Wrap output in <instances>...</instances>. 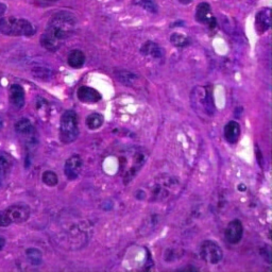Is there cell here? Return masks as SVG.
Listing matches in <instances>:
<instances>
[{
    "mask_svg": "<svg viewBox=\"0 0 272 272\" xmlns=\"http://www.w3.org/2000/svg\"><path fill=\"white\" fill-rule=\"evenodd\" d=\"M83 167V161L80 155L75 154L67 158L64 166V173L68 180H76L81 173Z\"/></svg>",
    "mask_w": 272,
    "mask_h": 272,
    "instance_id": "cell-6",
    "label": "cell"
},
{
    "mask_svg": "<svg viewBox=\"0 0 272 272\" xmlns=\"http://www.w3.org/2000/svg\"><path fill=\"white\" fill-rule=\"evenodd\" d=\"M30 209L25 203L12 204L5 211L0 212V228L9 226L12 223H24L29 219Z\"/></svg>",
    "mask_w": 272,
    "mask_h": 272,
    "instance_id": "cell-3",
    "label": "cell"
},
{
    "mask_svg": "<svg viewBox=\"0 0 272 272\" xmlns=\"http://www.w3.org/2000/svg\"><path fill=\"white\" fill-rule=\"evenodd\" d=\"M46 2H50V3H56L58 0H46Z\"/></svg>",
    "mask_w": 272,
    "mask_h": 272,
    "instance_id": "cell-28",
    "label": "cell"
},
{
    "mask_svg": "<svg viewBox=\"0 0 272 272\" xmlns=\"http://www.w3.org/2000/svg\"><path fill=\"white\" fill-rule=\"evenodd\" d=\"M0 33L8 36H31L35 33L34 26L25 18L2 17L0 18Z\"/></svg>",
    "mask_w": 272,
    "mask_h": 272,
    "instance_id": "cell-2",
    "label": "cell"
},
{
    "mask_svg": "<svg viewBox=\"0 0 272 272\" xmlns=\"http://www.w3.org/2000/svg\"><path fill=\"white\" fill-rule=\"evenodd\" d=\"M6 11H7V6L4 3L0 2V16H3L6 13Z\"/></svg>",
    "mask_w": 272,
    "mask_h": 272,
    "instance_id": "cell-25",
    "label": "cell"
},
{
    "mask_svg": "<svg viewBox=\"0 0 272 272\" xmlns=\"http://www.w3.org/2000/svg\"><path fill=\"white\" fill-rule=\"evenodd\" d=\"M79 136L78 116L75 111H65L60 121V141L63 144H71Z\"/></svg>",
    "mask_w": 272,
    "mask_h": 272,
    "instance_id": "cell-4",
    "label": "cell"
},
{
    "mask_svg": "<svg viewBox=\"0 0 272 272\" xmlns=\"http://www.w3.org/2000/svg\"><path fill=\"white\" fill-rule=\"evenodd\" d=\"M11 160L10 157L5 153L0 152V185L6 180V178L9 174V171L11 169Z\"/></svg>",
    "mask_w": 272,
    "mask_h": 272,
    "instance_id": "cell-17",
    "label": "cell"
},
{
    "mask_svg": "<svg viewBox=\"0 0 272 272\" xmlns=\"http://www.w3.org/2000/svg\"><path fill=\"white\" fill-rule=\"evenodd\" d=\"M170 42L175 46V47H185L189 44V39L181 34V33H173L170 36Z\"/></svg>",
    "mask_w": 272,
    "mask_h": 272,
    "instance_id": "cell-22",
    "label": "cell"
},
{
    "mask_svg": "<svg viewBox=\"0 0 272 272\" xmlns=\"http://www.w3.org/2000/svg\"><path fill=\"white\" fill-rule=\"evenodd\" d=\"M15 131L17 134L25 136V138H31L35 130L31 121L28 118H21L15 124Z\"/></svg>",
    "mask_w": 272,
    "mask_h": 272,
    "instance_id": "cell-15",
    "label": "cell"
},
{
    "mask_svg": "<svg viewBox=\"0 0 272 272\" xmlns=\"http://www.w3.org/2000/svg\"><path fill=\"white\" fill-rule=\"evenodd\" d=\"M196 19L203 25L209 26L211 29L216 28L217 26V20L213 14L211 6L207 3H201L198 5L197 10H196Z\"/></svg>",
    "mask_w": 272,
    "mask_h": 272,
    "instance_id": "cell-7",
    "label": "cell"
},
{
    "mask_svg": "<svg viewBox=\"0 0 272 272\" xmlns=\"http://www.w3.org/2000/svg\"><path fill=\"white\" fill-rule=\"evenodd\" d=\"M271 26V12L270 9H264L256 14L255 28L258 33L266 32Z\"/></svg>",
    "mask_w": 272,
    "mask_h": 272,
    "instance_id": "cell-12",
    "label": "cell"
},
{
    "mask_svg": "<svg viewBox=\"0 0 272 272\" xmlns=\"http://www.w3.org/2000/svg\"><path fill=\"white\" fill-rule=\"evenodd\" d=\"M77 27V18L73 13L60 11L54 13L47 24L44 34L40 36V44L49 50H58L64 40L70 38Z\"/></svg>",
    "mask_w": 272,
    "mask_h": 272,
    "instance_id": "cell-1",
    "label": "cell"
},
{
    "mask_svg": "<svg viewBox=\"0 0 272 272\" xmlns=\"http://www.w3.org/2000/svg\"><path fill=\"white\" fill-rule=\"evenodd\" d=\"M86 125L90 130H97L103 125V116L98 113H93L87 116Z\"/></svg>",
    "mask_w": 272,
    "mask_h": 272,
    "instance_id": "cell-19",
    "label": "cell"
},
{
    "mask_svg": "<svg viewBox=\"0 0 272 272\" xmlns=\"http://www.w3.org/2000/svg\"><path fill=\"white\" fill-rule=\"evenodd\" d=\"M33 76L40 80H49L52 78V73L47 68L36 67L35 70H33Z\"/></svg>",
    "mask_w": 272,
    "mask_h": 272,
    "instance_id": "cell-23",
    "label": "cell"
},
{
    "mask_svg": "<svg viewBox=\"0 0 272 272\" xmlns=\"http://www.w3.org/2000/svg\"><path fill=\"white\" fill-rule=\"evenodd\" d=\"M242 234H243V226L238 219H234L231 221L226 225L224 231V237L226 241L231 244L238 243L242 238Z\"/></svg>",
    "mask_w": 272,
    "mask_h": 272,
    "instance_id": "cell-9",
    "label": "cell"
},
{
    "mask_svg": "<svg viewBox=\"0 0 272 272\" xmlns=\"http://www.w3.org/2000/svg\"><path fill=\"white\" fill-rule=\"evenodd\" d=\"M42 180L43 182L47 185V186H50V187H53V186H57L58 183H59V178L56 172H53L51 170H47L43 173L42 175Z\"/></svg>",
    "mask_w": 272,
    "mask_h": 272,
    "instance_id": "cell-21",
    "label": "cell"
},
{
    "mask_svg": "<svg viewBox=\"0 0 272 272\" xmlns=\"http://www.w3.org/2000/svg\"><path fill=\"white\" fill-rule=\"evenodd\" d=\"M115 76L119 82L127 86H132L136 82V80H138V76L127 71H118L115 73Z\"/></svg>",
    "mask_w": 272,
    "mask_h": 272,
    "instance_id": "cell-18",
    "label": "cell"
},
{
    "mask_svg": "<svg viewBox=\"0 0 272 272\" xmlns=\"http://www.w3.org/2000/svg\"><path fill=\"white\" fill-rule=\"evenodd\" d=\"M26 255L27 257H28L29 262L32 264V265H35V266H38L42 264V261H43V254L42 252H40L38 249H35V248H29L26 250Z\"/></svg>",
    "mask_w": 272,
    "mask_h": 272,
    "instance_id": "cell-20",
    "label": "cell"
},
{
    "mask_svg": "<svg viewBox=\"0 0 272 272\" xmlns=\"http://www.w3.org/2000/svg\"><path fill=\"white\" fill-rule=\"evenodd\" d=\"M240 136V126L238 122L232 120L224 127V138L228 143L236 144Z\"/></svg>",
    "mask_w": 272,
    "mask_h": 272,
    "instance_id": "cell-13",
    "label": "cell"
},
{
    "mask_svg": "<svg viewBox=\"0 0 272 272\" xmlns=\"http://www.w3.org/2000/svg\"><path fill=\"white\" fill-rule=\"evenodd\" d=\"M141 51L143 54H145V56L151 57L153 59H161L163 57V54H164V52H163V49L157 44H155L154 42L145 43L142 46Z\"/></svg>",
    "mask_w": 272,
    "mask_h": 272,
    "instance_id": "cell-16",
    "label": "cell"
},
{
    "mask_svg": "<svg viewBox=\"0 0 272 272\" xmlns=\"http://www.w3.org/2000/svg\"><path fill=\"white\" fill-rule=\"evenodd\" d=\"M174 181L172 179H163L162 182H157L152 186L151 189V200L152 201H163L169 197V187L174 186Z\"/></svg>",
    "mask_w": 272,
    "mask_h": 272,
    "instance_id": "cell-8",
    "label": "cell"
},
{
    "mask_svg": "<svg viewBox=\"0 0 272 272\" xmlns=\"http://www.w3.org/2000/svg\"><path fill=\"white\" fill-rule=\"evenodd\" d=\"M179 2H180L181 4L187 5V4H190V3H192V2H193V0H179Z\"/></svg>",
    "mask_w": 272,
    "mask_h": 272,
    "instance_id": "cell-27",
    "label": "cell"
},
{
    "mask_svg": "<svg viewBox=\"0 0 272 272\" xmlns=\"http://www.w3.org/2000/svg\"><path fill=\"white\" fill-rule=\"evenodd\" d=\"M5 246H6V239H5V237L0 236V251L4 250Z\"/></svg>",
    "mask_w": 272,
    "mask_h": 272,
    "instance_id": "cell-26",
    "label": "cell"
},
{
    "mask_svg": "<svg viewBox=\"0 0 272 272\" xmlns=\"http://www.w3.org/2000/svg\"><path fill=\"white\" fill-rule=\"evenodd\" d=\"M77 96L81 102L89 103V104L97 103L102 99L101 94L97 89H95L89 86H81L78 89Z\"/></svg>",
    "mask_w": 272,
    "mask_h": 272,
    "instance_id": "cell-10",
    "label": "cell"
},
{
    "mask_svg": "<svg viewBox=\"0 0 272 272\" xmlns=\"http://www.w3.org/2000/svg\"><path fill=\"white\" fill-rule=\"evenodd\" d=\"M200 256L202 261L209 265L219 264L223 258V251L219 244L213 240H204L200 247Z\"/></svg>",
    "mask_w": 272,
    "mask_h": 272,
    "instance_id": "cell-5",
    "label": "cell"
},
{
    "mask_svg": "<svg viewBox=\"0 0 272 272\" xmlns=\"http://www.w3.org/2000/svg\"><path fill=\"white\" fill-rule=\"evenodd\" d=\"M140 6L151 13L157 12V5L155 0H140Z\"/></svg>",
    "mask_w": 272,
    "mask_h": 272,
    "instance_id": "cell-24",
    "label": "cell"
},
{
    "mask_svg": "<svg viewBox=\"0 0 272 272\" xmlns=\"http://www.w3.org/2000/svg\"><path fill=\"white\" fill-rule=\"evenodd\" d=\"M10 102L16 108H21L25 105L26 101V93L21 85L13 84L10 87Z\"/></svg>",
    "mask_w": 272,
    "mask_h": 272,
    "instance_id": "cell-11",
    "label": "cell"
},
{
    "mask_svg": "<svg viewBox=\"0 0 272 272\" xmlns=\"http://www.w3.org/2000/svg\"><path fill=\"white\" fill-rule=\"evenodd\" d=\"M67 63L72 68H75V70L81 68L85 63L84 52L80 49L72 50L67 57Z\"/></svg>",
    "mask_w": 272,
    "mask_h": 272,
    "instance_id": "cell-14",
    "label": "cell"
}]
</instances>
